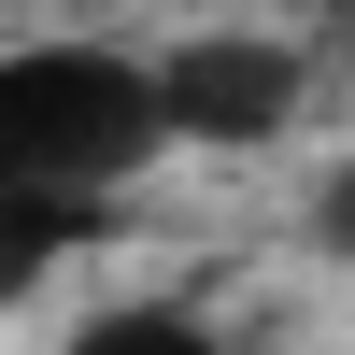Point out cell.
<instances>
[{
	"mask_svg": "<svg viewBox=\"0 0 355 355\" xmlns=\"http://www.w3.org/2000/svg\"><path fill=\"white\" fill-rule=\"evenodd\" d=\"M157 142H171V85H157V71H128V57H100V43H28V57H0V185L114 199Z\"/></svg>",
	"mask_w": 355,
	"mask_h": 355,
	"instance_id": "6da1fadb",
	"label": "cell"
},
{
	"mask_svg": "<svg viewBox=\"0 0 355 355\" xmlns=\"http://www.w3.org/2000/svg\"><path fill=\"white\" fill-rule=\"evenodd\" d=\"M157 85H171V142H270L299 114V57L284 43H185Z\"/></svg>",
	"mask_w": 355,
	"mask_h": 355,
	"instance_id": "7a4b0ae2",
	"label": "cell"
},
{
	"mask_svg": "<svg viewBox=\"0 0 355 355\" xmlns=\"http://www.w3.org/2000/svg\"><path fill=\"white\" fill-rule=\"evenodd\" d=\"M100 227V199H43V185H0V313L28 299V284L57 270V256Z\"/></svg>",
	"mask_w": 355,
	"mask_h": 355,
	"instance_id": "3957f363",
	"label": "cell"
},
{
	"mask_svg": "<svg viewBox=\"0 0 355 355\" xmlns=\"http://www.w3.org/2000/svg\"><path fill=\"white\" fill-rule=\"evenodd\" d=\"M71 355H227V341L199 327V313H100Z\"/></svg>",
	"mask_w": 355,
	"mask_h": 355,
	"instance_id": "277c9868",
	"label": "cell"
},
{
	"mask_svg": "<svg viewBox=\"0 0 355 355\" xmlns=\"http://www.w3.org/2000/svg\"><path fill=\"white\" fill-rule=\"evenodd\" d=\"M313 242H327V256H355V157L313 185Z\"/></svg>",
	"mask_w": 355,
	"mask_h": 355,
	"instance_id": "5b68a950",
	"label": "cell"
},
{
	"mask_svg": "<svg viewBox=\"0 0 355 355\" xmlns=\"http://www.w3.org/2000/svg\"><path fill=\"white\" fill-rule=\"evenodd\" d=\"M327 15H355V0H327Z\"/></svg>",
	"mask_w": 355,
	"mask_h": 355,
	"instance_id": "8992f818",
	"label": "cell"
}]
</instances>
